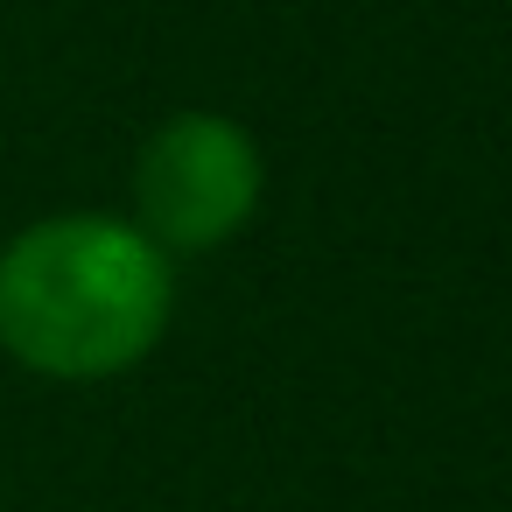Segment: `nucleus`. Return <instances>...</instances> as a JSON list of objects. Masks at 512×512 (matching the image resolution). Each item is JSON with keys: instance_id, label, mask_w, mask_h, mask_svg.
<instances>
[{"instance_id": "f03ea898", "label": "nucleus", "mask_w": 512, "mask_h": 512, "mask_svg": "<svg viewBox=\"0 0 512 512\" xmlns=\"http://www.w3.org/2000/svg\"><path fill=\"white\" fill-rule=\"evenodd\" d=\"M134 197H141V225L155 246L176 253H204L218 239H232L253 204H260V155L253 141L218 120V113H183L169 120L141 169H134Z\"/></svg>"}, {"instance_id": "f257e3e1", "label": "nucleus", "mask_w": 512, "mask_h": 512, "mask_svg": "<svg viewBox=\"0 0 512 512\" xmlns=\"http://www.w3.org/2000/svg\"><path fill=\"white\" fill-rule=\"evenodd\" d=\"M169 323V260L113 218H50L0 253V344L50 379H113Z\"/></svg>"}]
</instances>
